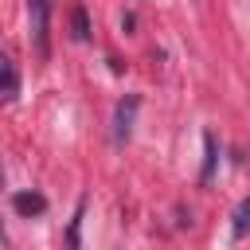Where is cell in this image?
<instances>
[{"instance_id": "cell-1", "label": "cell", "mask_w": 250, "mask_h": 250, "mask_svg": "<svg viewBox=\"0 0 250 250\" xmlns=\"http://www.w3.org/2000/svg\"><path fill=\"white\" fill-rule=\"evenodd\" d=\"M27 27L39 62L51 59V0H27Z\"/></svg>"}, {"instance_id": "cell-2", "label": "cell", "mask_w": 250, "mask_h": 250, "mask_svg": "<svg viewBox=\"0 0 250 250\" xmlns=\"http://www.w3.org/2000/svg\"><path fill=\"white\" fill-rule=\"evenodd\" d=\"M137 109H141V98H137V94H129L125 102H117V113H113V145H125V141L133 137V117H137Z\"/></svg>"}, {"instance_id": "cell-3", "label": "cell", "mask_w": 250, "mask_h": 250, "mask_svg": "<svg viewBox=\"0 0 250 250\" xmlns=\"http://www.w3.org/2000/svg\"><path fill=\"white\" fill-rule=\"evenodd\" d=\"M12 207H16L20 215H43V211H47V199H43L39 191H20V195L12 199Z\"/></svg>"}, {"instance_id": "cell-4", "label": "cell", "mask_w": 250, "mask_h": 250, "mask_svg": "<svg viewBox=\"0 0 250 250\" xmlns=\"http://www.w3.org/2000/svg\"><path fill=\"white\" fill-rule=\"evenodd\" d=\"M0 90L4 94H16L20 90V74H16V66H12L8 55H0Z\"/></svg>"}, {"instance_id": "cell-5", "label": "cell", "mask_w": 250, "mask_h": 250, "mask_svg": "<svg viewBox=\"0 0 250 250\" xmlns=\"http://www.w3.org/2000/svg\"><path fill=\"white\" fill-rule=\"evenodd\" d=\"M82 211H86V199L74 207L70 215V227H66V250H78V227H82Z\"/></svg>"}, {"instance_id": "cell-6", "label": "cell", "mask_w": 250, "mask_h": 250, "mask_svg": "<svg viewBox=\"0 0 250 250\" xmlns=\"http://www.w3.org/2000/svg\"><path fill=\"white\" fill-rule=\"evenodd\" d=\"M246 230H250V199H242V203H238V211H234V227H230V234H234V238H242Z\"/></svg>"}, {"instance_id": "cell-7", "label": "cell", "mask_w": 250, "mask_h": 250, "mask_svg": "<svg viewBox=\"0 0 250 250\" xmlns=\"http://www.w3.org/2000/svg\"><path fill=\"white\" fill-rule=\"evenodd\" d=\"M203 145H207V160H203V184H207V180H211V172H215V137L207 133V137H203Z\"/></svg>"}, {"instance_id": "cell-8", "label": "cell", "mask_w": 250, "mask_h": 250, "mask_svg": "<svg viewBox=\"0 0 250 250\" xmlns=\"http://www.w3.org/2000/svg\"><path fill=\"white\" fill-rule=\"evenodd\" d=\"M74 39H90V23H86L82 8H74Z\"/></svg>"}, {"instance_id": "cell-9", "label": "cell", "mask_w": 250, "mask_h": 250, "mask_svg": "<svg viewBox=\"0 0 250 250\" xmlns=\"http://www.w3.org/2000/svg\"><path fill=\"white\" fill-rule=\"evenodd\" d=\"M0 184H4V168H0Z\"/></svg>"}]
</instances>
